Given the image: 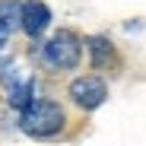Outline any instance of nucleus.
<instances>
[{"mask_svg":"<svg viewBox=\"0 0 146 146\" xmlns=\"http://www.w3.org/2000/svg\"><path fill=\"white\" fill-rule=\"evenodd\" d=\"M64 108L57 102H48V99H32L19 114V127L32 133V137H54L64 127Z\"/></svg>","mask_w":146,"mask_h":146,"instance_id":"f257e3e1","label":"nucleus"},{"mask_svg":"<svg viewBox=\"0 0 146 146\" xmlns=\"http://www.w3.org/2000/svg\"><path fill=\"white\" fill-rule=\"evenodd\" d=\"M80 54H83V41L73 35L70 29H60L44 44V60L51 67H60V70H73L80 64Z\"/></svg>","mask_w":146,"mask_h":146,"instance_id":"f03ea898","label":"nucleus"},{"mask_svg":"<svg viewBox=\"0 0 146 146\" xmlns=\"http://www.w3.org/2000/svg\"><path fill=\"white\" fill-rule=\"evenodd\" d=\"M105 95H108V86H105V80H99V76H80V80L70 83V99L76 102L83 111L99 108V105L105 102Z\"/></svg>","mask_w":146,"mask_h":146,"instance_id":"7ed1b4c3","label":"nucleus"},{"mask_svg":"<svg viewBox=\"0 0 146 146\" xmlns=\"http://www.w3.org/2000/svg\"><path fill=\"white\" fill-rule=\"evenodd\" d=\"M19 26L26 29L32 38H38L48 26H51V10H48L41 0H29L22 3V16H19Z\"/></svg>","mask_w":146,"mask_h":146,"instance_id":"20e7f679","label":"nucleus"},{"mask_svg":"<svg viewBox=\"0 0 146 146\" xmlns=\"http://www.w3.org/2000/svg\"><path fill=\"white\" fill-rule=\"evenodd\" d=\"M86 44H89V54H92V67H108V64L114 60V48H111L108 38L95 35V38H89Z\"/></svg>","mask_w":146,"mask_h":146,"instance_id":"39448f33","label":"nucleus"},{"mask_svg":"<svg viewBox=\"0 0 146 146\" xmlns=\"http://www.w3.org/2000/svg\"><path fill=\"white\" fill-rule=\"evenodd\" d=\"M29 102H32V80H22V83H13V86H10V105L22 111V108H26Z\"/></svg>","mask_w":146,"mask_h":146,"instance_id":"423d86ee","label":"nucleus"},{"mask_svg":"<svg viewBox=\"0 0 146 146\" xmlns=\"http://www.w3.org/2000/svg\"><path fill=\"white\" fill-rule=\"evenodd\" d=\"M10 32H13V26L7 22V16L0 13V51H3V44H7V38H10Z\"/></svg>","mask_w":146,"mask_h":146,"instance_id":"0eeeda50","label":"nucleus"}]
</instances>
